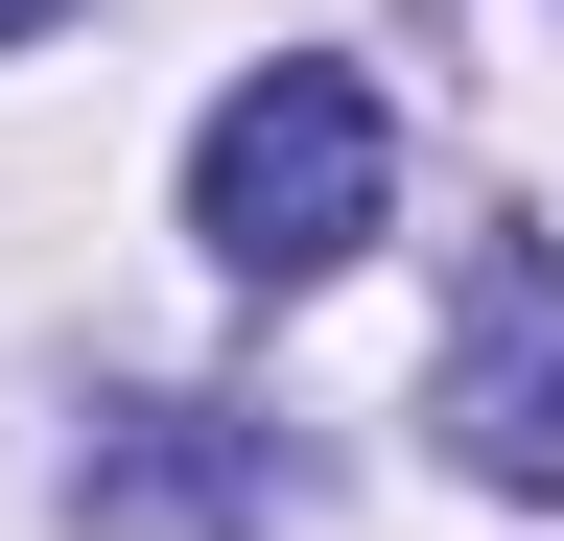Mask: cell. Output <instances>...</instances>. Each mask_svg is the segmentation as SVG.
Returning a JSON list of instances; mask_svg holds the SVG:
<instances>
[{"mask_svg":"<svg viewBox=\"0 0 564 541\" xmlns=\"http://www.w3.org/2000/svg\"><path fill=\"white\" fill-rule=\"evenodd\" d=\"M377 188H400L377 95H352L329 47H282V72L212 95V142H188V236L236 259V283H329V259L377 236Z\"/></svg>","mask_w":564,"mask_h":541,"instance_id":"6da1fadb","label":"cell"},{"mask_svg":"<svg viewBox=\"0 0 564 541\" xmlns=\"http://www.w3.org/2000/svg\"><path fill=\"white\" fill-rule=\"evenodd\" d=\"M447 470L564 495V236H470V306H447Z\"/></svg>","mask_w":564,"mask_h":541,"instance_id":"7a4b0ae2","label":"cell"},{"mask_svg":"<svg viewBox=\"0 0 564 541\" xmlns=\"http://www.w3.org/2000/svg\"><path fill=\"white\" fill-rule=\"evenodd\" d=\"M70 495H118V518H259V447L212 424V400H141V424L70 470Z\"/></svg>","mask_w":564,"mask_h":541,"instance_id":"3957f363","label":"cell"},{"mask_svg":"<svg viewBox=\"0 0 564 541\" xmlns=\"http://www.w3.org/2000/svg\"><path fill=\"white\" fill-rule=\"evenodd\" d=\"M24 24H47V0H0V47H24Z\"/></svg>","mask_w":564,"mask_h":541,"instance_id":"277c9868","label":"cell"}]
</instances>
